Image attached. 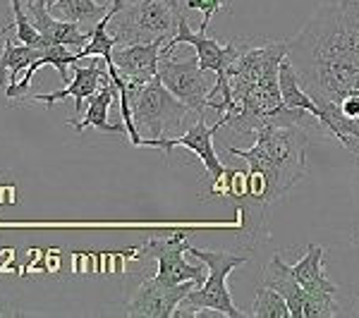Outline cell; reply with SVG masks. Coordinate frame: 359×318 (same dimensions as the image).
<instances>
[{
    "label": "cell",
    "instance_id": "1",
    "mask_svg": "<svg viewBox=\"0 0 359 318\" xmlns=\"http://www.w3.org/2000/svg\"><path fill=\"white\" fill-rule=\"evenodd\" d=\"M287 57L318 106L355 94L359 84V0L318 5L302 32L287 41Z\"/></svg>",
    "mask_w": 359,
    "mask_h": 318
},
{
    "label": "cell",
    "instance_id": "2",
    "mask_svg": "<svg viewBox=\"0 0 359 318\" xmlns=\"http://www.w3.org/2000/svg\"><path fill=\"white\" fill-rule=\"evenodd\" d=\"M306 146L309 137L302 125H276L269 123L254 134L249 148L228 146V153L245 158L249 170L266 177V199L273 204L302 180L306 167Z\"/></svg>",
    "mask_w": 359,
    "mask_h": 318
},
{
    "label": "cell",
    "instance_id": "3",
    "mask_svg": "<svg viewBox=\"0 0 359 318\" xmlns=\"http://www.w3.org/2000/svg\"><path fill=\"white\" fill-rule=\"evenodd\" d=\"M120 94H127L132 120H135L137 130L147 134V139H161L175 132L184 123V115L189 111L177 96H172L165 89L161 77H154L147 84L127 79V89Z\"/></svg>",
    "mask_w": 359,
    "mask_h": 318
},
{
    "label": "cell",
    "instance_id": "4",
    "mask_svg": "<svg viewBox=\"0 0 359 318\" xmlns=\"http://www.w3.org/2000/svg\"><path fill=\"white\" fill-rule=\"evenodd\" d=\"M187 254H192L201 263L208 265V277L204 285L194 287V290L184 297L187 309H180L177 306L175 316H196V311L211 309L221 316L240 318V311H237V306L233 304V297H230V290H228V275L233 273L237 265L247 263V256L230 254V251L194 249V247H187Z\"/></svg>",
    "mask_w": 359,
    "mask_h": 318
},
{
    "label": "cell",
    "instance_id": "5",
    "mask_svg": "<svg viewBox=\"0 0 359 318\" xmlns=\"http://www.w3.org/2000/svg\"><path fill=\"white\" fill-rule=\"evenodd\" d=\"M180 15L168 0H139L125 5L118 13V34L125 43H149L156 39H168L177 29Z\"/></svg>",
    "mask_w": 359,
    "mask_h": 318
},
{
    "label": "cell",
    "instance_id": "6",
    "mask_svg": "<svg viewBox=\"0 0 359 318\" xmlns=\"http://www.w3.org/2000/svg\"><path fill=\"white\" fill-rule=\"evenodd\" d=\"M262 282L285 297L287 306H290V318H333V316H338L340 306L335 302V297H328V299L311 297V294L297 282V277L292 275V265H287L283 261L280 254H276V256L266 263Z\"/></svg>",
    "mask_w": 359,
    "mask_h": 318
},
{
    "label": "cell",
    "instance_id": "7",
    "mask_svg": "<svg viewBox=\"0 0 359 318\" xmlns=\"http://www.w3.org/2000/svg\"><path fill=\"white\" fill-rule=\"evenodd\" d=\"M158 77L172 96H177L189 111L204 115L208 108V82L204 79V69L199 67V57L177 60L170 55H161Z\"/></svg>",
    "mask_w": 359,
    "mask_h": 318
},
{
    "label": "cell",
    "instance_id": "8",
    "mask_svg": "<svg viewBox=\"0 0 359 318\" xmlns=\"http://www.w3.org/2000/svg\"><path fill=\"white\" fill-rule=\"evenodd\" d=\"M187 251V235L175 233L165 240H149L144 244V254L154 256L158 261L156 277L168 282V285H180V282H196V287L204 285L208 277V265H192L184 261Z\"/></svg>",
    "mask_w": 359,
    "mask_h": 318
},
{
    "label": "cell",
    "instance_id": "9",
    "mask_svg": "<svg viewBox=\"0 0 359 318\" xmlns=\"http://www.w3.org/2000/svg\"><path fill=\"white\" fill-rule=\"evenodd\" d=\"M196 287V282H180V285H168V282L151 277L144 280L135 292V297L125 304V316L130 318H170L175 316L177 306L184 302L189 292Z\"/></svg>",
    "mask_w": 359,
    "mask_h": 318
},
{
    "label": "cell",
    "instance_id": "10",
    "mask_svg": "<svg viewBox=\"0 0 359 318\" xmlns=\"http://www.w3.org/2000/svg\"><path fill=\"white\" fill-rule=\"evenodd\" d=\"M221 127H225L223 118H218V123L213 127L206 125L204 115H199V120L184 132L182 137H161V139H142V146H154V148H161L165 155L172 153L175 146H182V148H189L192 153H196L204 163L206 172L211 175V180H221L225 167L221 163V158L216 155V148H213V134H216Z\"/></svg>",
    "mask_w": 359,
    "mask_h": 318
},
{
    "label": "cell",
    "instance_id": "11",
    "mask_svg": "<svg viewBox=\"0 0 359 318\" xmlns=\"http://www.w3.org/2000/svg\"><path fill=\"white\" fill-rule=\"evenodd\" d=\"M175 32L177 34L163 46V53L161 55H170L177 46H192L196 50V57H199V67L204 69V72L221 74V72H228V67L233 65V60L237 55V39L230 43L213 41V39H208L206 34L192 32V27H189V22L184 20V15H180Z\"/></svg>",
    "mask_w": 359,
    "mask_h": 318
},
{
    "label": "cell",
    "instance_id": "12",
    "mask_svg": "<svg viewBox=\"0 0 359 318\" xmlns=\"http://www.w3.org/2000/svg\"><path fill=\"white\" fill-rule=\"evenodd\" d=\"M163 39L149 43H127L123 48H113V62L125 79H135L139 84L158 77V62L163 53Z\"/></svg>",
    "mask_w": 359,
    "mask_h": 318
},
{
    "label": "cell",
    "instance_id": "13",
    "mask_svg": "<svg viewBox=\"0 0 359 318\" xmlns=\"http://www.w3.org/2000/svg\"><path fill=\"white\" fill-rule=\"evenodd\" d=\"M72 79H69V84H65V89L55 91V94H39V96H29L27 101L32 103H46V106H53V103L62 101V98L72 96L74 98V111L82 113L84 108V101H89L91 96L96 94L98 89H101V84L106 82L111 74H108V67H101L96 65V62H91V65L82 67L79 62H72Z\"/></svg>",
    "mask_w": 359,
    "mask_h": 318
},
{
    "label": "cell",
    "instance_id": "14",
    "mask_svg": "<svg viewBox=\"0 0 359 318\" xmlns=\"http://www.w3.org/2000/svg\"><path fill=\"white\" fill-rule=\"evenodd\" d=\"M29 15H32L34 27H36L50 43L69 46L74 53H79V50H82L84 46L89 43L91 32L89 34L79 32L77 22L57 20V17H53V15L48 13V8H46L43 0H34V3L29 5Z\"/></svg>",
    "mask_w": 359,
    "mask_h": 318
},
{
    "label": "cell",
    "instance_id": "15",
    "mask_svg": "<svg viewBox=\"0 0 359 318\" xmlns=\"http://www.w3.org/2000/svg\"><path fill=\"white\" fill-rule=\"evenodd\" d=\"M115 98H120L118 86L111 82V77L101 84V89L96 91L94 96L89 98V108H86V115L82 120H67L69 127H74L77 132H84L86 127H96L98 132H106V134H127L125 123H108V111H111V103Z\"/></svg>",
    "mask_w": 359,
    "mask_h": 318
},
{
    "label": "cell",
    "instance_id": "16",
    "mask_svg": "<svg viewBox=\"0 0 359 318\" xmlns=\"http://www.w3.org/2000/svg\"><path fill=\"white\" fill-rule=\"evenodd\" d=\"M292 275L297 277V282L311 297L328 299L335 297V292H338L335 282L328 280L326 273H323V247L318 244H309L304 256L292 265Z\"/></svg>",
    "mask_w": 359,
    "mask_h": 318
},
{
    "label": "cell",
    "instance_id": "17",
    "mask_svg": "<svg viewBox=\"0 0 359 318\" xmlns=\"http://www.w3.org/2000/svg\"><path fill=\"white\" fill-rule=\"evenodd\" d=\"M46 48H34V46H20L8 39L0 53V89H8L20 82V74L27 72L39 57L43 55Z\"/></svg>",
    "mask_w": 359,
    "mask_h": 318
},
{
    "label": "cell",
    "instance_id": "18",
    "mask_svg": "<svg viewBox=\"0 0 359 318\" xmlns=\"http://www.w3.org/2000/svg\"><path fill=\"white\" fill-rule=\"evenodd\" d=\"M278 82H280V96L283 103L292 111H306L311 118H318V103L311 98L309 91L302 86V79H299L297 69H294L290 57L280 62V74H278ZM318 123V120H316Z\"/></svg>",
    "mask_w": 359,
    "mask_h": 318
},
{
    "label": "cell",
    "instance_id": "19",
    "mask_svg": "<svg viewBox=\"0 0 359 318\" xmlns=\"http://www.w3.org/2000/svg\"><path fill=\"white\" fill-rule=\"evenodd\" d=\"M48 13L65 22H98L111 8L96 0H43Z\"/></svg>",
    "mask_w": 359,
    "mask_h": 318
},
{
    "label": "cell",
    "instance_id": "20",
    "mask_svg": "<svg viewBox=\"0 0 359 318\" xmlns=\"http://www.w3.org/2000/svg\"><path fill=\"white\" fill-rule=\"evenodd\" d=\"M249 314L254 318H290V306L280 292L271 290L269 285L262 282L257 287V297H254Z\"/></svg>",
    "mask_w": 359,
    "mask_h": 318
},
{
    "label": "cell",
    "instance_id": "21",
    "mask_svg": "<svg viewBox=\"0 0 359 318\" xmlns=\"http://www.w3.org/2000/svg\"><path fill=\"white\" fill-rule=\"evenodd\" d=\"M225 3H228V0H187V5H184V8H187V10H199V13L204 15L199 32L206 34L208 25H211V17L216 13H221V10L225 8Z\"/></svg>",
    "mask_w": 359,
    "mask_h": 318
},
{
    "label": "cell",
    "instance_id": "22",
    "mask_svg": "<svg viewBox=\"0 0 359 318\" xmlns=\"http://www.w3.org/2000/svg\"><path fill=\"white\" fill-rule=\"evenodd\" d=\"M168 3H170V8L175 10L177 15H182V10H180V0H168Z\"/></svg>",
    "mask_w": 359,
    "mask_h": 318
}]
</instances>
